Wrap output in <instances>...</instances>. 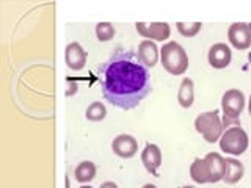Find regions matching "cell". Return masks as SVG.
Wrapping results in <instances>:
<instances>
[{
    "label": "cell",
    "instance_id": "3",
    "mask_svg": "<svg viewBox=\"0 0 251 188\" xmlns=\"http://www.w3.org/2000/svg\"><path fill=\"white\" fill-rule=\"evenodd\" d=\"M245 108V94L240 90H227L223 97H222V110L225 113L223 118V127L226 129V125H240L239 118L240 113Z\"/></svg>",
    "mask_w": 251,
    "mask_h": 188
},
{
    "label": "cell",
    "instance_id": "21",
    "mask_svg": "<svg viewBox=\"0 0 251 188\" xmlns=\"http://www.w3.org/2000/svg\"><path fill=\"white\" fill-rule=\"evenodd\" d=\"M99 188H118V185L115 182H104Z\"/></svg>",
    "mask_w": 251,
    "mask_h": 188
},
{
    "label": "cell",
    "instance_id": "8",
    "mask_svg": "<svg viewBox=\"0 0 251 188\" xmlns=\"http://www.w3.org/2000/svg\"><path fill=\"white\" fill-rule=\"evenodd\" d=\"M112 151L121 159H132L138 152V141L129 133H121L112 141Z\"/></svg>",
    "mask_w": 251,
    "mask_h": 188
},
{
    "label": "cell",
    "instance_id": "7",
    "mask_svg": "<svg viewBox=\"0 0 251 188\" xmlns=\"http://www.w3.org/2000/svg\"><path fill=\"white\" fill-rule=\"evenodd\" d=\"M135 28L138 35L149 39V41H165L171 35V28L167 22H137Z\"/></svg>",
    "mask_w": 251,
    "mask_h": 188
},
{
    "label": "cell",
    "instance_id": "1",
    "mask_svg": "<svg viewBox=\"0 0 251 188\" xmlns=\"http://www.w3.org/2000/svg\"><path fill=\"white\" fill-rule=\"evenodd\" d=\"M104 99L121 110H133L151 93V74L132 50L113 53L98 70Z\"/></svg>",
    "mask_w": 251,
    "mask_h": 188
},
{
    "label": "cell",
    "instance_id": "26",
    "mask_svg": "<svg viewBox=\"0 0 251 188\" xmlns=\"http://www.w3.org/2000/svg\"><path fill=\"white\" fill-rule=\"evenodd\" d=\"M182 188H195V187H182Z\"/></svg>",
    "mask_w": 251,
    "mask_h": 188
},
{
    "label": "cell",
    "instance_id": "16",
    "mask_svg": "<svg viewBox=\"0 0 251 188\" xmlns=\"http://www.w3.org/2000/svg\"><path fill=\"white\" fill-rule=\"evenodd\" d=\"M96 164L90 160H85V162H80L75 166L74 169V177L77 182L80 184H90L91 180L96 177Z\"/></svg>",
    "mask_w": 251,
    "mask_h": 188
},
{
    "label": "cell",
    "instance_id": "18",
    "mask_svg": "<svg viewBox=\"0 0 251 188\" xmlns=\"http://www.w3.org/2000/svg\"><path fill=\"white\" fill-rule=\"evenodd\" d=\"M107 116V108L102 102H93V104L88 105L85 112V118L91 122H99L104 121Z\"/></svg>",
    "mask_w": 251,
    "mask_h": 188
},
{
    "label": "cell",
    "instance_id": "22",
    "mask_svg": "<svg viewBox=\"0 0 251 188\" xmlns=\"http://www.w3.org/2000/svg\"><path fill=\"white\" fill-rule=\"evenodd\" d=\"M143 188H157L154 184H146V185H143Z\"/></svg>",
    "mask_w": 251,
    "mask_h": 188
},
{
    "label": "cell",
    "instance_id": "24",
    "mask_svg": "<svg viewBox=\"0 0 251 188\" xmlns=\"http://www.w3.org/2000/svg\"><path fill=\"white\" fill-rule=\"evenodd\" d=\"M248 61H250V65H251V50H250V53H248Z\"/></svg>",
    "mask_w": 251,
    "mask_h": 188
},
{
    "label": "cell",
    "instance_id": "10",
    "mask_svg": "<svg viewBox=\"0 0 251 188\" xmlns=\"http://www.w3.org/2000/svg\"><path fill=\"white\" fill-rule=\"evenodd\" d=\"M86 55L85 49L78 44V43H69L66 46V50H65V61L69 69L73 70H82L86 65Z\"/></svg>",
    "mask_w": 251,
    "mask_h": 188
},
{
    "label": "cell",
    "instance_id": "14",
    "mask_svg": "<svg viewBox=\"0 0 251 188\" xmlns=\"http://www.w3.org/2000/svg\"><path fill=\"white\" fill-rule=\"evenodd\" d=\"M243 174H245V168H243L242 162L237 159H225V176L223 180L226 184H237L242 180Z\"/></svg>",
    "mask_w": 251,
    "mask_h": 188
},
{
    "label": "cell",
    "instance_id": "17",
    "mask_svg": "<svg viewBox=\"0 0 251 188\" xmlns=\"http://www.w3.org/2000/svg\"><path fill=\"white\" fill-rule=\"evenodd\" d=\"M190 177L196 184H210L209 169L204 159H195L190 166Z\"/></svg>",
    "mask_w": 251,
    "mask_h": 188
},
{
    "label": "cell",
    "instance_id": "13",
    "mask_svg": "<svg viewBox=\"0 0 251 188\" xmlns=\"http://www.w3.org/2000/svg\"><path fill=\"white\" fill-rule=\"evenodd\" d=\"M209 169L210 184H217L220 180H223L225 176V159L218 152H209L204 157Z\"/></svg>",
    "mask_w": 251,
    "mask_h": 188
},
{
    "label": "cell",
    "instance_id": "6",
    "mask_svg": "<svg viewBox=\"0 0 251 188\" xmlns=\"http://www.w3.org/2000/svg\"><path fill=\"white\" fill-rule=\"evenodd\" d=\"M227 41L234 49L247 50L251 47V24L234 22L227 28Z\"/></svg>",
    "mask_w": 251,
    "mask_h": 188
},
{
    "label": "cell",
    "instance_id": "12",
    "mask_svg": "<svg viewBox=\"0 0 251 188\" xmlns=\"http://www.w3.org/2000/svg\"><path fill=\"white\" fill-rule=\"evenodd\" d=\"M137 55H138L140 61L143 63L146 68H154L157 63H159V57H160L155 43L149 41V39H145V41L140 43Z\"/></svg>",
    "mask_w": 251,
    "mask_h": 188
},
{
    "label": "cell",
    "instance_id": "5",
    "mask_svg": "<svg viewBox=\"0 0 251 188\" xmlns=\"http://www.w3.org/2000/svg\"><path fill=\"white\" fill-rule=\"evenodd\" d=\"M220 149L231 155H242L248 149V133L240 125L227 127L220 138Z\"/></svg>",
    "mask_w": 251,
    "mask_h": 188
},
{
    "label": "cell",
    "instance_id": "25",
    "mask_svg": "<svg viewBox=\"0 0 251 188\" xmlns=\"http://www.w3.org/2000/svg\"><path fill=\"white\" fill-rule=\"evenodd\" d=\"M80 188H93V187H90V185H82Z\"/></svg>",
    "mask_w": 251,
    "mask_h": 188
},
{
    "label": "cell",
    "instance_id": "15",
    "mask_svg": "<svg viewBox=\"0 0 251 188\" xmlns=\"http://www.w3.org/2000/svg\"><path fill=\"white\" fill-rule=\"evenodd\" d=\"M195 100V85L190 77H185L180 82L179 91H177V102L182 108H190Z\"/></svg>",
    "mask_w": 251,
    "mask_h": 188
},
{
    "label": "cell",
    "instance_id": "23",
    "mask_svg": "<svg viewBox=\"0 0 251 188\" xmlns=\"http://www.w3.org/2000/svg\"><path fill=\"white\" fill-rule=\"evenodd\" d=\"M248 112H250V116H251V96H250V100H248Z\"/></svg>",
    "mask_w": 251,
    "mask_h": 188
},
{
    "label": "cell",
    "instance_id": "11",
    "mask_svg": "<svg viewBox=\"0 0 251 188\" xmlns=\"http://www.w3.org/2000/svg\"><path fill=\"white\" fill-rule=\"evenodd\" d=\"M141 163L146 168L149 174L157 176V171H159L160 164H162V151L157 144L148 143L141 152Z\"/></svg>",
    "mask_w": 251,
    "mask_h": 188
},
{
    "label": "cell",
    "instance_id": "4",
    "mask_svg": "<svg viewBox=\"0 0 251 188\" xmlns=\"http://www.w3.org/2000/svg\"><path fill=\"white\" fill-rule=\"evenodd\" d=\"M195 129L198 133H201L202 138L207 143H217L223 135V121L220 119V115L217 110L214 112H206L196 116L195 119Z\"/></svg>",
    "mask_w": 251,
    "mask_h": 188
},
{
    "label": "cell",
    "instance_id": "19",
    "mask_svg": "<svg viewBox=\"0 0 251 188\" xmlns=\"http://www.w3.org/2000/svg\"><path fill=\"white\" fill-rule=\"evenodd\" d=\"M115 33L116 31H115L113 24H110V22H99L96 25V36L100 43H107L110 39H113Z\"/></svg>",
    "mask_w": 251,
    "mask_h": 188
},
{
    "label": "cell",
    "instance_id": "2",
    "mask_svg": "<svg viewBox=\"0 0 251 188\" xmlns=\"http://www.w3.org/2000/svg\"><path fill=\"white\" fill-rule=\"evenodd\" d=\"M160 61L163 69L171 75H182L188 69V55L176 41H170L162 47Z\"/></svg>",
    "mask_w": 251,
    "mask_h": 188
},
{
    "label": "cell",
    "instance_id": "9",
    "mask_svg": "<svg viewBox=\"0 0 251 188\" xmlns=\"http://www.w3.org/2000/svg\"><path fill=\"white\" fill-rule=\"evenodd\" d=\"M231 60H232V52L229 49V46H226L225 43H217L209 49L207 61L214 69L227 68L231 65Z\"/></svg>",
    "mask_w": 251,
    "mask_h": 188
},
{
    "label": "cell",
    "instance_id": "20",
    "mask_svg": "<svg viewBox=\"0 0 251 188\" xmlns=\"http://www.w3.org/2000/svg\"><path fill=\"white\" fill-rule=\"evenodd\" d=\"M176 27H177V31L182 36L193 38V36H196L201 31L202 24L201 22H190V24H188V22H177Z\"/></svg>",
    "mask_w": 251,
    "mask_h": 188
}]
</instances>
